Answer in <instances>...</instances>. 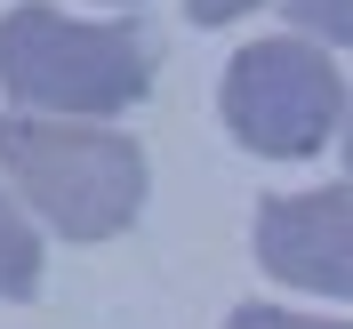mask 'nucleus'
Masks as SVG:
<instances>
[{
    "instance_id": "nucleus-1",
    "label": "nucleus",
    "mask_w": 353,
    "mask_h": 329,
    "mask_svg": "<svg viewBox=\"0 0 353 329\" xmlns=\"http://www.w3.org/2000/svg\"><path fill=\"white\" fill-rule=\"evenodd\" d=\"M0 88L32 121H105L153 88L137 24H81L65 8H8L0 17Z\"/></svg>"
},
{
    "instance_id": "nucleus-2",
    "label": "nucleus",
    "mask_w": 353,
    "mask_h": 329,
    "mask_svg": "<svg viewBox=\"0 0 353 329\" xmlns=\"http://www.w3.org/2000/svg\"><path fill=\"white\" fill-rule=\"evenodd\" d=\"M0 177L65 241H105L145 201V153L121 129H97V121H32V112H8L0 121Z\"/></svg>"
},
{
    "instance_id": "nucleus-3",
    "label": "nucleus",
    "mask_w": 353,
    "mask_h": 329,
    "mask_svg": "<svg viewBox=\"0 0 353 329\" xmlns=\"http://www.w3.org/2000/svg\"><path fill=\"white\" fill-rule=\"evenodd\" d=\"M225 129L265 161H305L345 129V72L330 65V48L305 32H273L249 41L225 65Z\"/></svg>"
},
{
    "instance_id": "nucleus-4",
    "label": "nucleus",
    "mask_w": 353,
    "mask_h": 329,
    "mask_svg": "<svg viewBox=\"0 0 353 329\" xmlns=\"http://www.w3.org/2000/svg\"><path fill=\"white\" fill-rule=\"evenodd\" d=\"M257 265L289 289L353 297V185L345 193H273L257 209Z\"/></svg>"
},
{
    "instance_id": "nucleus-5",
    "label": "nucleus",
    "mask_w": 353,
    "mask_h": 329,
    "mask_svg": "<svg viewBox=\"0 0 353 329\" xmlns=\"http://www.w3.org/2000/svg\"><path fill=\"white\" fill-rule=\"evenodd\" d=\"M32 289H41V241H32L24 201L0 185V297H32Z\"/></svg>"
},
{
    "instance_id": "nucleus-6",
    "label": "nucleus",
    "mask_w": 353,
    "mask_h": 329,
    "mask_svg": "<svg viewBox=\"0 0 353 329\" xmlns=\"http://www.w3.org/2000/svg\"><path fill=\"white\" fill-rule=\"evenodd\" d=\"M305 24V41H353V0H281Z\"/></svg>"
},
{
    "instance_id": "nucleus-7",
    "label": "nucleus",
    "mask_w": 353,
    "mask_h": 329,
    "mask_svg": "<svg viewBox=\"0 0 353 329\" xmlns=\"http://www.w3.org/2000/svg\"><path fill=\"white\" fill-rule=\"evenodd\" d=\"M225 329H353V321H305V313H281V306H241Z\"/></svg>"
},
{
    "instance_id": "nucleus-8",
    "label": "nucleus",
    "mask_w": 353,
    "mask_h": 329,
    "mask_svg": "<svg viewBox=\"0 0 353 329\" xmlns=\"http://www.w3.org/2000/svg\"><path fill=\"white\" fill-rule=\"evenodd\" d=\"M257 0H193V24H225V17H249Z\"/></svg>"
},
{
    "instance_id": "nucleus-9",
    "label": "nucleus",
    "mask_w": 353,
    "mask_h": 329,
    "mask_svg": "<svg viewBox=\"0 0 353 329\" xmlns=\"http://www.w3.org/2000/svg\"><path fill=\"white\" fill-rule=\"evenodd\" d=\"M345 161H353V129H345Z\"/></svg>"
}]
</instances>
